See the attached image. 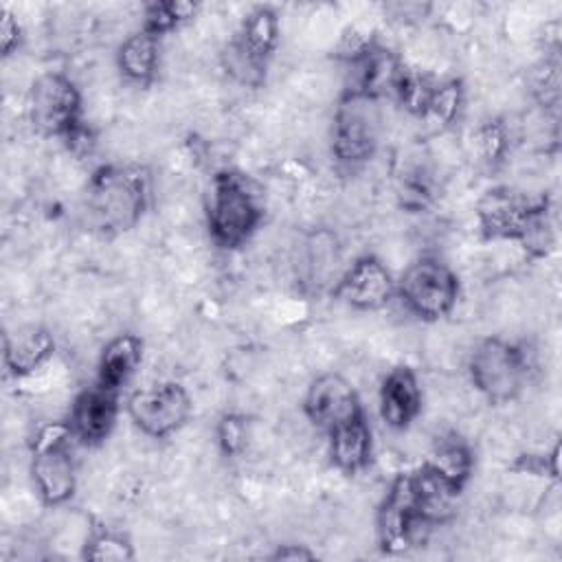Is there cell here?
Returning <instances> with one entry per match:
<instances>
[{"label":"cell","mask_w":562,"mask_h":562,"mask_svg":"<svg viewBox=\"0 0 562 562\" xmlns=\"http://www.w3.org/2000/svg\"><path fill=\"white\" fill-rule=\"evenodd\" d=\"M263 217V206L252 182L235 171L222 169L211 180L209 233L222 248H239L250 239Z\"/></svg>","instance_id":"7a4b0ae2"},{"label":"cell","mask_w":562,"mask_h":562,"mask_svg":"<svg viewBox=\"0 0 562 562\" xmlns=\"http://www.w3.org/2000/svg\"><path fill=\"white\" fill-rule=\"evenodd\" d=\"M542 204H547L544 198L533 200L514 187H492L476 204L479 228L485 239L520 241Z\"/></svg>","instance_id":"8fae6325"},{"label":"cell","mask_w":562,"mask_h":562,"mask_svg":"<svg viewBox=\"0 0 562 562\" xmlns=\"http://www.w3.org/2000/svg\"><path fill=\"white\" fill-rule=\"evenodd\" d=\"M140 360H143V340L136 334H119L101 351L97 382L119 391L138 369Z\"/></svg>","instance_id":"d6986e66"},{"label":"cell","mask_w":562,"mask_h":562,"mask_svg":"<svg viewBox=\"0 0 562 562\" xmlns=\"http://www.w3.org/2000/svg\"><path fill=\"white\" fill-rule=\"evenodd\" d=\"M215 435H217L220 450L226 457H235V454H239L246 448V441H248V419L244 415H237V413H226V415L220 417Z\"/></svg>","instance_id":"484cf974"},{"label":"cell","mask_w":562,"mask_h":562,"mask_svg":"<svg viewBox=\"0 0 562 562\" xmlns=\"http://www.w3.org/2000/svg\"><path fill=\"white\" fill-rule=\"evenodd\" d=\"M270 558L272 560H314L316 555L303 544H283Z\"/></svg>","instance_id":"f1b7e54d"},{"label":"cell","mask_w":562,"mask_h":562,"mask_svg":"<svg viewBox=\"0 0 562 562\" xmlns=\"http://www.w3.org/2000/svg\"><path fill=\"white\" fill-rule=\"evenodd\" d=\"M397 292L415 316L439 321L452 312L459 299V279L443 261L422 257L404 270Z\"/></svg>","instance_id":"52a82bcc"},{"label":"cell","mask_w":562,"mask_h":562,"mask_svg":"<svg viewBox=\"0 0 562 562\" xmlns=\"http://www.w3.org/2000/svg\"><path fill=\"white\" fill-rule=\"evenodd\" d=\"M303 411L307 419L327 435L364 415L351 382L340 373H323L307 386Z\"/></svg>","instance_id":"7c38bea8"},{"label":"cell","mask_w":562,"mask_h":562,"mask_svg":"<svg viewBox=\"0 0 562 562\" xmlns=\"http://www.w3.org/2000/svg\"><path fill=\"white\" fill-rule=\"evenodd\" d=\"M119 417V391L108 389L103 384H94L83 389L72 406L68 426L75 439L86 446L101 443L114 428Z\"/></svg>","instance_id":"9a60e30c"},{"label":"cell","mask_w":562,"mask_h":562,"mask_svg":"<svg viewBox=\"0 0 562 562\" xmlns=\"http://www.w3.org/2000/svg\"><path fill=\"white\" fill-rule=\"evenodd\" d=\"M279 42V20L270 7H257L246 15L237 35L224 48L226 72L241 86L257 88L266 79V66Z\"/></svg>","instance_id":"5b68a950"},{"label":"cell","mask_w":562,"mask_h":562,"mask_svg":"<svg viewBox=\"0 0 562 562\" xmlns=\"http://www.w3.org/2000/svg\"><path fill=\"white\" fill-rule=\"evenodd\" d=\"M382 114L378 99L342 92L331 125V151L345 165H360L369 160L380 140Z\"/></svg>","instance_id":"8992f818"},{"label":"cell","mask_w":562,"mask_h":562,"mask_svg":"<svg viewBox=\"0 0 562 562\" xmlns=\"http://www.w3.org/2000/svg\"><path fill=\"white\" fill-rule=\"evenodd\" d=\"M371 450H373L371 428L364 415L329 432L331 463L345 474H356L364 470L371 461Z\"/></svg>","instance_id":"ac0fdd59"},{"label":"cell","mask_w":562,"mask_h":562,"mask_svg":"<svg viewBox=\"0 0 562 562\" xmlns=\"http://www.w3.org/2000/svg\"><path fill=\"white\" fill-rule=\"evenodd\" d=\"M424 463H428L437 474H441L452 487L461 492L470 479L474 457L470 446L459 435H446L435 443L430 457Z\"/></svg>","instance_id":"44dd1931"},{"label":"cell","mask_w":562,"mask_h":562,"mask_svg":"<svg viewBox=\"0 0 562 562\" xmlns=\"http://www.w3.org/2000/svg\"><path fill=\"white\" fill-rule=\"evenodd\" d=\"M198 11V4L184 2V0H167V2H149L145 7V20L143 26L147 33L162 37L165 33L173 31L182 22L191 20Z\"/></svg>","instance_id":"603a6c76"},{"label":"cell","mask_w":562,"mask_h":562,"mask_svg":"<svg viewBox=\"0 0 562 562\" xmlns=\"http://www.w3.org/2000/svg\"><path fill=\"white\" fill-rule=\"evenodd\" d=\"M378 542L384 553H402L417 542L422 529H430L419 514L411 472H400L378 507Z\"/></svg>","instance_id":"30bf717a"},{"label":"cell","mask_w":562,"mask_h":562,"mask_svg":"<svg viewBox=\"0 0 562 562\" xmlns=\"http://www.w3.org/2000/svg\"><path fill=\"white\" fill-rule=\"evenodd\" d=\"M461 99H463V90H461V83L459 81H443V83H437L432 97H430V103H428V110L424 114V119H435L437 123L441 125H448L454 121V116L459 114V108H461Z\"/></svg>","instance_id":"d4e9b609"},{"label":"cell","mask_w":562,"mask_h":562,"mask_svg":"<svg viewBox=\"0 0 562 562\" xmlns=\"http://www.w3.org/2000/svg\"><path fill=\"white\" fill-rule=\"evenodd\" d=\"M507 136H505V130L498 121H490L485 127H481L479 132V145H481V154L487 162H496L501 160L503 151H505V143Z\"/></svg>","instance_id":"4316f807"},{"label":"cell","mask_w":562,"mask_h":562,"mask_svg":"<svg viewBox=\"0 0 562 562\" xmlns=\"http://www.w3.org/2000/svg\"><path fill=\"white\" fill-rule=\"evenodd\" d=\"M347 92L378 99L393 92L404 64L378 42H358L347 50Z\"/></svg>","instance_id":"4fadbf2b"},{"label":"cell","mask_w":562,"mask_h":562,"mask_svg":"<svg viewBox=\"0 0 562 562\" xmlns=\"http://www.w3.org/2000/svg\"><path fill=\"white\" fill-rule=\"evenodd\" d=\"M72 437L68 422H53L40 428L31 446V476L40 501L46 507L66 503L77 487L75 461L68 452Z\"/></svg>","instance_id":"277c9868"},{"label":"cell","mask_w":562,"mask_h":562,"mask_svg":"<svg viewBox=\"0 0 562 562\" xmlns=\"http://www.w3.org/2000/svg\"><path fill=\"white\" fill-rule=\"evenodd\" d=\"M422 411V391L411 367H393L380 386V415L386 426L402 430L415 422Z\"/></svg>","instance_id":"2e32d148"},{"label":"cell","mask_w":562,"mask_h":562,"mask_svg":"<svg viewBox=\"0 0 562 562\" xmlns=\"http://www.w3.org/2000/svg\"><path fill=\"white\" fill-rule=\"evenodd\" d=\"M149 176L138 165H101L86 187V220L103 235L138 224L147 206Z\"/></svg>","instance_id":"6da1fadb"},{"label":"cell","mask_w":562,"mask_h":562,"mask_svg":"<svg viewBox=\"0 0 562 562\" xmlns=\"http://www.w3.org/2000/svg\"><path fill=\"white\" fill-rule=\"evenodd\" d=\"M29 121L42 136L66 138L81 123V94L61 72L40 75L29 90Z\"/></svg>","instance_id":"ba28073f"},{"label":"cell","mask_w":562,"mask_h":562,"mask_svg":"<svg viewBox=\"0 0 562 562\" xmlns=\"http://www.w3.org/2000/svg\"><path fill=\"white\" fill-rule=\"evenodd\" d=\"M193 404L189 393L178 382H160L134 391L127 400V415L134 426L156 439L180 430L191 417Z\"/></svg>","instance_id":"9c48e42d"},{"label":"cell","mask_w":562,"mask_h":562,"mask_svg":"<svg viewBox=\"0 0 562 562\" xmlns=\"http://www.w3.org/2000/svg\"><path fill=\"white\" fill-rule=\"evenodd\" d=\"M331 294L353 310L373 312L391 301L395 294V283L378 257L362 255L338 279Z\"/></svg>","instance_id":"5bb4252c"},{"label":"cell","mask_w":562,"mask_h":562,"mask_svg":"<svg viewBox=\"0 0 562 562\" xmlns=\"http://www.w3.org/2000/svg\"><path fill=\"white\" fill-rule=\"evenodd\" d=\"M55 351V340L48 329L40 325H29L15 334H4L2 338V362L9 375L24 378L40 369Z\"/></svg>","instance_id":"e0dca14e"},{"label":"cell","mask_w":562,"mask_h":562,"mask_svg":"<svg viewBox=\"0 0 562 562\" xmlns=\"http://www.w3.org/2000/svg\"><path fill=\"white\" fill-rule=\"evenodd\" d=\"M435 88H437V81H432L428 75L404 66L400 77H397V81H395L393 94L400 99V103L411 114L424 116L426 110H428V103H430V97H432Z\"/></svg>","instance_id":"7402d4cb"},{"label":"cell","mask_w":562,"mask_h":562,"mask_svg":"<svg viewBox=\"0 0 562 562\" xmlns=\"http://www.w3.org/2000/svg\"><path fill=\"white\" fill-rule=\"evenodd\" d=\"M20 44V24L13 18L11 11H2V22H0V46H2V55L9 57Z\"/></svg>","instance_id":"83f0119b"},{"label":"cell","mask_w":562,"mask_h":562,"mask_svg":"<svg viewBox=\"0 0 562 562\" xmlns=\"http://www.w3.org/2000/svg\"><path fill=\"white\" fill-rule=\"evenodd\" d=\"M86 560H105V562H123L134 558V549L130 540L108 527H94L83 544Z\"/></svg>","instance_id":"cb8c5ba5"},{"label":"cell","mask_w":562,"mask_h":562,"mask_svg":"<svg viewBox=\"0 0 562 562\" xmlns=\"http://www.w3.org/2000/svg\"><path fill=\"white\" fill-rule=\"evenodd\" d=\"M158 42L160 37L138 29L136 33L127 35L116 53L119 70L134 83L147 86L158 68Z\"/></svg>","instance_id":"ffe728a7"},{"label":"cell","mask_w":562,"mask_h":562,"mask_svg":"<svg viewBox=\"0 0 562 562\" xmlns=\"http://www.w3.org/2000/svg\"><path fill=\"white\" fill-rule=\"evenodd\" d=\"M468 371L474 389L492 404H505L520 395L529 380L527 351L505 338H483L470 353Z\"/></svg>","instance_id":"3957f363"}]
</instances>
